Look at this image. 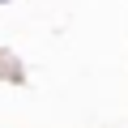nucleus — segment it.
<instances>
[{
  "mask_svg": "<svg viewBox=\"0 0 128 128\" xmlns=\"http://www.w3.org/2000/svg\"><path fill=\"white\" fill-rule=\"evenodd\" d=\"M0 4H13V0H0Z\"/></svg>",
  "mask_w": 128,
  "mask_h": 128,
  "instance_id": "obj_1",
  "label": "nucleus"
}]
</instances>
